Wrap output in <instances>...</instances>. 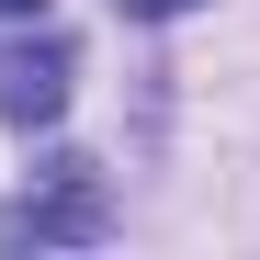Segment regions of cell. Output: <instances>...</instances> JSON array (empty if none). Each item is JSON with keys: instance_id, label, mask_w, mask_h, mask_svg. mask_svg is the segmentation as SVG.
<instances>
[{"instance_id": "1", "label": "cell", "mask_w": 260, "mask_h": 260, "mask_svg": "<svg viewBox=\"0 0 260 260\" xmlns=\"http://www.w3.org/2000/svg\"><path fill=\"white\" fill-rule=\"evenodd\" d=\"M113 226V204H102V170L91 158H57L34 192L0 204V260H23V249H91Z\"/></svg>"}, {"instance_id": "2", "label": "cell", "mask_w": 260, "mask_h": 260, "mask_svg": "<svg viewBox=\"0 0 260 260\" xmlns=\"http://www.w3.org/2000/svg\"><path fill=\"white\" fill-rule=\"evenodd\" d=\"M68 113V46L34 34V46H0V124H57Z\"/></svg>"}, {"instance_id": "3", "label": "cell", "mask_w": 260, "mask_h": 260, "mask_svg": "<svg viewBox=\"0 0 260 260\" xmlns=\"http://www.w3.org/2000/svg\"><path fill=\"white\" fill-rule=\"evenodd\" d=\"M124 12H136V23H170V12H192V0H124Z\"/></svg>"}, {"instance_id": "4", "label": "cell", "mask_w": 260, "mask_h": 260, "mask_svg": "<svg viewBox=\"0 0 260 260\" xmlns=\"http://www.w3.org/2000/svg\"><path fill=\"white\" fill-rule=\"evenodd\" d=\"M34 12H46V0H0V23H34Z\"/></svg>"}]
</instances>
